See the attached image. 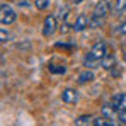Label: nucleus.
Segmentation results:
<instances>
[{"label": "nucleus", "instance_id": "1", "mask_svg": "<svg viewBox=\"0 0 126 126\" xmlns=\"http://www.w3.org/2000/svg\"><path fill=\"white\" fill-rule=\"evenodd\" d=\"M106 55H107V44H106V41L99 39V41L90 48V51L85 55L84 66H87V68H97L102 63Z\"/></svg>", "mask_w": 126, "mask_h": 126}, {"label": "nucleus", "instance_id": "2", "mask_svg": "<svg viewBox=\"0 0 126 126\" xmlns=\"http://www.w3.org/2000/svg\"><path fill=\"white\" fill-rule=\"evenodd\" d=\"M109 10H111V5L107 0H99L95 3V7L92 9V14H90V27H101L104 24L106 17L109 16Z\"/></svg>", "mask_w": 126, "mask_h": 126}, {"label": "nucleus", "instance_id": "3", "mask_svg": "<svg viewBox=\"0 0 126 126\" xmlns=\"http://www.w3.org/2000/svg\"><path fill=\"white\" fill-rule=\"evenodd\" d=\"M17 19V12L14 10V7L7 2H3L0 5V22L2 26H10L12 22H16Z\"/></svg>", "mask_w": 126, "mask_h": 126}, {"label": "nucleus", "instance_id": "4", "mask_svg": "<svg viewBox=\"0 0 126 126\" xmlns=\"http://www.w3.org/2000/svg\"><path fill=\"white\" fill-rule=\"evenodd\" d=\"M56 26H58V22H56V17L55 16H48L44 22H43V36L44 38H49V36H53L55 34V31H56Z\"/></svg>", "mask_w": 126, "mask_h": 126}, {"label": "nucleus", "instance_id": "5", "mask_svg": "<svg viewBox=\"0 0 126 126\" xmlns=\"http://www.w3.org/2000/svg\"><path fill=\"white\" fill-rule=\"evenodd\" d=\"M87 27H90V17H89L87 14H79V17L72 24V29H73L75 32H82Z\"/></svg>", "mask_w": 126, "mask_h": 126}, {"label": "nucleus", "instance_id": "6", "mask_svg": "<svg viewBox=\"0 0 126 126\" xmlns=\"http://www.w3.org/2000/svg\"><path fill=\"white\" fill-rule=\"evenodd\" d=\"M62 101L65 104H77L79 102V92L75 89H65L62 92Z\"/></svg>", "mask_w": 126, "mask_h": 126}, {"label": "nucleus", "instance_id": "7", "mask_svg": "<svg viewBox=\"0 0 126 126\" xmlns=\"http://www.w3.org/2000/svg\"><path fill=\"white\" fill-rule=\"evenodd\" d=\"M111 104L118 111H126V94H116L111 99Z\"/></svg>", "mask_w": 126, "mask_h": 126}, {"label": "nucleus", "instance_id": "8", "mask_svg": "<svg viewBox=\"0 0 126 126\" xmlns=\"http://www.w3.org/2000/svg\"><path fill=\"white\" fill-rule=\"evenodd\" d=\"M101 116L116 119V118H118V109H116L112 104H104L102 107H101Z\"/></svg>", "mask_w": 126, "mask_h": 126}, {"label": "nucleus", "instance_id": "9", "mask_svg": "<svg viewBox=\"0 0 126 126\" xmlns=\"http://www.w3.org/2000/svg\"><path fill=\"white\" fill-rule=\"evenodd\" d=\"M92 126H118L116 119H111V118H104V116H99L94 119V125Z\"/></svg>", "mask_w": 126, "mask_h": 126}, {"label": "nucleus", "instance_id": "10", "mask_svg": "<svg viewBox=\"0 0 126 126\" xmlns=\"http://www.w3.org/2000/svg\"><path fill=\"white\" fill-rule=\"evenodd\" d=\"M102 68H106V70H111V68H114L116 66V56L114 55H111V53H107L104 56V60H102Z\"/></svg>", "mask_w": 126, "mask_h": 126}, {"label": "nucleus", "instance_id": "11", "mask_svg": "<svg viewBox=\"0 0 126 126\" xmlns=\"http://www.w3.org/2000/svg\"><path fill=\"white\" fill-rule=\"evenodd\" d=\"M94 125V118L89 116V114H84V116H79L75 119V126H92Z\"/></svg>", "mask_w": 126, "mask_h": 126}, {"label": "nucleus", "instance_id": "12", "mask_svg": "<svg viewBox=\"0 0 126 126\" xmlns=\"http://www.w3.org/2000/svg\"><path fill=\"white\" fill-rule=\"evenodd\" d=\"M94 80V73L90 72V68H87L85 72H82L80 75H79V84H89V82H92Z\"/></svg>", "mask_w": 126, "mask_h": 126}, {"label": "nucleus", "instance_id": "13", "mask_svg": "<svg viewBox=\"0 0 126 126\" xmlns=\"http://www.w3.org/2000/svg\"><path fill=\"white\" fill-rule=\"evenodd\" d=\"M34 5L38 10H48L51 5V0H34Z\"/></svg>", "mask_w": 126, "mask_h": 126}, {"label": "nucleus", "instance_id": "14", "mask_svg": "<svg viewBox=\"0 0 126 126\" xmlns=\"http://www.w3.org/2000/svg\"><path fill=\"white\" fill-rule=\"evenodd\" d=\"M114 12H116V14H123V12H126V0H116Z\"/></svg>", "mask_w": 126, "mask_h": 126}, {"label": "nucleus", "instance_id": "15", "mask_svg": "<svg viewBox=\"0 0 126 126\" xmlns=\"http://www.w3.org/2000/svg\"><path fill=\"white\" fill-rule=\"evenodd\" d=\"M49 72H51V73H65V72H66V68H65V66H63V65H49Z\"/></svg>", "mask_w": 126, "mask_h": 126}, {"label": "nucleus", "instance_id": "16", "mask_svg": "<svg viewBox=\"0 0 126 126\" xmlns=\"http://www.w3.org/2000/svg\"><path fill=\"white\" fill-rule=\"evenodd\" d=\"M114 31H116V32H119V34H125V36H126V22L119 24V26H118V27H116Z\"/></svg>", "mask_w": 126, "mask_h": 126}, {"label": "nucleus", "instance_id": "17", "mask_svg": "<svg viewBox=\"0 0 126 126\" xmlns=\"http://www.w3.org/2000/svg\"><path fill=\"white\" fill-rule=\"evenodd\" d=\"M0 34H2V39H0L2 43H7V41H9V32L5 31V26L2 27V31H0Z\"/></svg>", "mask_w": 126, "mask_h": 126}, {"label": "nucleus", "instance_id": "18", "mask_svg": "<svg viewBox=\"0 0 126 126\" xmlns=\"http://www.w3.org/2000/svg\"><path fill=\"white\" fill-rule=\"evenodd\" d=\"M118 119L126 125V111H118Z\"/></svg>", "mask_w": 126, "mask_h": 126}, {"label": "nucleus", "instance_id": "19", "mask_svg": "<svg viewBox=\"0 0 126 126\" xmlns=\"http://www.w3.org/2000/svg\"><path fill=\"white\" fill-rule=\"evenodd\" d=\"M84 0H73V3H82Z\"/></svg>", "mask_w": 126, "mask_h": 126}, {"label": "nucleus", "instance_id": "20", "mask_svg": "<svg viewBox=\"0 0 126 126\" xmlns=\"http://www.w3.org/2000/svg\"><path fill=\"white\" fill-rule=\"evenodd\" d=\"M123 46H125V48H126V39H125V43H123Z\"/></svg>", "mask_w": 126, "mask_h": 126}, {"label": "nucleus", "instance_id": "21", "mask_svg": "<svg viewBox=\"0 0 126 126\" xmlns=\"http://www.w3.org/2000/svg\"><path fill=\"white\" fill-rule=\"evenodd\" d=\"M125 62H126V53H125Z\"/></svg>", "mask_w": 126, "mask_h": 126}]
</instances>
